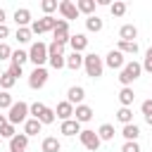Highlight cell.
<instances>
[{"instance_id": "cell-1", "label": "cell", "mask_w": 152, "mask_h": 152, "mask_svg": "<svg viewBox=\"0 0 152 152\" xmlns=\"http://www.w3.org/2000/svg\"><path fill=\"white\" fill-rule=\"evenodd\" d=\"M140 74H142V64H140V62H135V59L126 62V66L119 71V83H121V88H128L133 81L140 78Z\"/></svg>"}, {"instance_id": "cell-2", "label": "cell", "mask_w": 152, "mask_h": 152, "mask_svg": "<svg viewBox=\"0 0 152 152\" xmlns=\"http://www.w3.org/2000/svg\"><path fill=\"white\" fill-rule=\"evenodd\" d=\"M83 69H86V74H88L90 78H100L102 71H104V62H102L100 55L88 52V55H83Z\"/></svg>"}, {"instance_id": "cell-3", "label": "cell", "mask_w": 152, "mask_h": 152, "mask_svg": "<svg viewBox=\"0 0 152 152\" xmlns=\"http://www.w3.org/2000/svg\"><path fill=\"white\" fill-rule=\"evenodd\" d=\"M28 114H31V119H38L43 126L45 124H52L55 119H57V114H55V109H50V107H45L43 102H33L31 107H28Z\"/></svg>"}, {"instance_id": "cell-4", "label": "cell", "mask_w": 152, "mask_h": 152, "mask_svg": "<svg viewBox=\"0 0 152 152\" xmlns=\"http://www.w3.org/2000/svg\"><path fill=\"white\" fill-rule=\"evenodd\" d=\"M28 107L31 104H26V102H14L12 107H10V114H7V121L12 124V126H17V124H26V116H28Z\"/></svg>"}, {"instance_id": "cell-5", "label": "cell", "mask_w": 152, "mask_h": 152, "mask_svg": "<svg viewBox=\"0 0 152 152\" xmlns=\"http://www.w3.org/2000/svg\"><path fill=\"white\" fill-rule=\"evenodd\" d=\"M48 59H50V55H48V45L40 43V40L33 43L31 50H28V62H33V66H43Z\"/></svg>"}, {"instance_id": "cell-6", "label": "cell", "mask_w": 152, "mask_h": 152, "mask_svg": "<svg viewBox=\"0 0 152 152\" xmlns=\"http://www.w3.org/2000/svg\"><path fill=\"white\" fill-rule=\"evenodd\" d=\"M78 140H81V145L86 147V150H90V152H97L100 150V135H97V131H90V128H83L81 133H78Z\"/></svg>"}, {"instance_id": "cell-7", "label": "cell", "mask_w": 152, "mask_h": 152, "mask_svg": "<svg viewBox=\"0 0 152 152\" xmlns=\"http://www.w3.org/2000/svg\"><path fill=\"white\" fill-rule=\"evenodd\" d=\"M55 26H57V19H55V17H40V19H36V21L31 24V33L40 36V33L55 31Z\"/></svg>"}, {"instance_id": "cell-8", "label": "cell", "mask_w": 152, "mask_h": 152, "mask_svg": "<svg viewBox=\"0 0 152 152\" xmlns=\"http://www.w3.org/2000/svg\"><path fill=\"white\" fill-rule=\"evenodd\" d=\"M48 83V69L45 66H33V71L28 74V86L33 90H40Z\"/></svg>"}, {"instance_id": "cell-9", "label": "cell", "mask_w": 152, "mask_h": 152, "mask_svg": "<svg viewBox=\"0 0 152 152\" xmlns=\"http://www.w3.org/2000/svg\"><path fill=\"white\" fill-rule=\"evenodd\" d=\"M69 38H71V33H69V21H66V19H57V26H55V31H52V40L69 45Z\"/></svg>"}, {"instance_id": "cell-10", "label": "cell", "mask_w": 152, "mask_h": 152, "mask_svg": "<svg viewBox=\"0 0 152 152\" xmlns=\"http://www.w3.org/2000/svg\"><path fill=\"white\" fill-rule=\"evenodd\" d=\"M104 66H109V69H124L126 66V55L124 52H119V50H109L107 52V57H104Z\"/></svg>"}, {"instance_id": "cell-11", "label": "cell", "mask_w": 152, "mask_h": 152, "mask_svg": "<svg viewBox=\"0 0 152 152\" xmlns=\"http://www.w3.org/2000/svg\"><path fill=\"white\" fill-rule=\"evenodd\" d=\"M59 14L69 21V19H76L81 12H78V7H76L71 0H62V2H59Z\"/></svg>"}, {"instance_id": "cell-12", "label": "cell", "mask_w": 152, "mask_h": 152, "mask_svg": "<svg viewBox=\"0 0 152 152\" xmlns=\"http://www.w3.org/2000/svg\"><path fill=\"white\" fill-rule=\"evenodd\" d=\"M74 109H76V107H74L71 102H66V100H64V102H59V104H57L55 114H57V119H59V121H69V119H74Z\"/></svg>"}, {"instance_id": "cell-13", "label": "cell", "mask_w": 152, "mask_h": 152, "mask_svg": "<svg viewBox=\"0 0 152 152\" xmlns=\"http://www.w3.org/2000/svg\"><path fill=\"white\" fill-rule=\"evenodd\" d=\"M26 147H28V135L26 133H17L10 140V152H26Z\"/></svg>"}, {"instance_id": "cell-14", "label": "cell", "mask_w": 152, "mask_h": 152, "mask_svg": "<svg viewBox=\"0 0 152 152\" xmlns=\"http://www.w3.org/2000/svg\"><path fill=\"white\" fill-rule=\"evenodd\" d=\"M83 97H86V90L81 88V86H71L69 90H66V102H71V104H83Z\"/></svg>"}, {"instance_id": "cell-15", "label": "cell", "mask_w": 152, "mask_h": 152, "mask_svg": "<svg viewBox=\"0 0 152 152\" xmlns=\"http://www.w3.org/2000/svg\"><path fill=\"white\" fill-rule=\"evenodd\" d=\"M83 128H81V124L76 121V119H69V121H62V126H59V133L62 135H66V138H71V135H76V133H81Z\"/></svg>"}, {"instance_id": "cell-16", "label": "cell", "mask_w": 152, "mask_h": 152, "mask_svg": "<svg viewBox=\"0 0 152 152\" xmlns=\"http://www.w3.org/2000/svg\"><path fill=\"white\" fill-rule=\"evenodd\" d=\"M14 21H17V28H21V26H31V24H33V19H31V10L19 7V10L14 12Z\"/></svg>"}, {"instance_id": "cell-17", "label": "cell", "mask_w": 152, "mask_h": 152, "mask_svg": "<svg viewBox=\"0 0 152 152\" xmlns=\"http://www.w3.org/2000/svg\"><path fill=\"white\" fill-rule=\"evenodd\" d=\"M69 45H71V52H83V50L88 48V38H86V33H76V36H71V38H69Z\"/></svg>"}, {"instance_id": "cell-18", "label": "cell", "mask_w": 152, "mask_h": 152, "mask_svg": "<svg viewBox=\"0 0 152 152\" xmlns=\"http://www.w3.org/2000/svg\"><path fill=\"white\" fill-rule=\"evenodd\" d=\"M74 119H76L78 124L90 121V119H93V107H88V104H78V107L74 109Z\"/></svg>"}, {"instance_id": "cell-19", "label": "cell", "mask_w": 152, "mask_h": 152, "mask_svg": "<svg viewBox=\"0 0 152 152\" xmlns=\"http://www.w3.org/2000/svg\"><path fill=\"white\" fill-rule=\"evenodd\" d=\"M40 150H43V152H59V150H62V142H59L55 135H48V138H43Z\"/></svg>"}, {"instance_id": "cell-20", "label": "cell", "mask_w": 152, "mask_h": 152, "mask_svg": "<svg viewBox=\"0 0 152 152\" xmlns=\"http://www.w3.org/2000/svg\"><path fill=\"white\" fill-rule=\"evenodd\" d=\"M138 38V28L133 24H124L119 28V40H135Z\"/></svg>"}, {"instance_id": "cell-21", "label": "cell", "mask_w": 152, "mask_h": 152, "mask_svg": "<svg viewBox=\"0 0 152 152\" xmlns=\"http://www.w3.org/2000/svg\"><path fill=\"white\" fill-rule=\"evenodd\" d=\"M116 50L119 52H124V55H138V40H119V45H116Z\"/></svg>"}, {"instance_id": "cell-22", "label": "cell", "mask_w": 152, "mask_h": 152, "mask_svg": "<svg viewBox=\"0 0 152 152\" xmlns=\"http://www.w3.org/2000/svg\"><path fill=\"white\" fill-rule=\"evenodd\" d=\"M102 26H104V21H102L97 14H93V17H86V28H88L90 33H100V31H102Z\"/></svg>"}, {"instance_id": "cell-23", "label": "cell", "mask_w": 152, "mask_h": 152, "mask_svg": "<svg viewBox=\"0 0 152 152\" xmlns=\"http://www.w3.org/2000/svg\"><path fill=\"white\" fill-rule=\"evenodd\" d=\"M81 66H83V55H81V52H71V55H66V69L78 71Z\"/></svg>"}, {"instance_id": "cell-24", "label": "cell", "mask_w": 152, "mask_h": 152, "mask_svg": "<svg viewBox=\"0 0 152 152\" xmlns=\"http://www.w3.org/2000/svg\"><path fill=\"white\" fill-rule=\"evenodd\" d=\"M133 100H135V93H133V88H131V86L119 90V102H121V107H131V104H133Z\"/></svg>"}, {"instance_id": "cell-25", "label": "cell", "mask_w": 152, "mask_h": 152, "mask_svg": "<svg viewBox=\"0 0 152 152\" xmlns=\"http://www.w3.org/2000/svg\"><path fill=\"white\" fill-rule=\"evenodd\" d=\"M95 5H97L95 0H78V2H76L78 12L86 14V17H93V14H95Z\"/></svg>"}, {"instance_id": "cell-26", "label": "cell", "mask_w": 152, "mask_h": 152, "mask_svg": "<svg viewBox=\"0 0 152 152\" xmlns=\"http://www.w3.org/2000/svg\"><path fill=\"white\" fill-rule=\"evenodd\" d=\"M40 128H43V124H40L38 119H26V124H24V133H26L28 138H31V135H38Z\"/></svg>"}, {"instance_id": "cell-27", "label": "cell", "mask_w": 152, "mask_h": 152, "mask_svg": "<svg viewBox=\"0 0 152 152\" xmlns=\"http://www.w3.org/2000/svg\"><path fill=\"white\" fill-rule=\"evenodd\" d=\"M121 135L126 138V142H131V140H138V135H140V128H138L135 124H126V126L121 128Z\"/></svg>"}, {"instance_id": "cell-28", "label": "cell", "mask_w": 152, "mask_h": 152, "mask_svg": "<svg viewBox=\"0 0 152 152\" xmlns=\"http://www.w3.org/2000/svg\"><path fill=\"white\" fill-rule=\"evenodd\" d=\"M97 135H100V140H114V126L112 124H102L100 128H97Z\"/></svg>"}, {"instance_id": "cell-29", "label": "cell", "mask_w": 152, "mask_h": 152, "mask_svg": "<svg viewBox=\"0 0 152 152\" xmlns=\"http://www.w3.org/2000/svg\"><path fill=\"white\" fill-rule=\"evenodd\" d=\"M64 43H57V40H52L50 45H48V55L50 57H64Z\"/></svg>"}, {"instance_id": "cell-30", "label": "cell", "mask_w": 152, "mask_h": 152, "mask_svg": "<svg viewBox=\"0 0 152 152\" xmlns=\"http://www.w3.org/2000/svg\"><path fill=\"white\" fill-rule=\"evenodd\" d=\"M17 83V78L10 74V71H2V76H0V90H7L10 93V88Z\"/></svg>"}, {"instance_id": "cell-31", "label": "cell", "mask_w": 152, "mask_h": 152, "mask_svg": "<svg viewBox=\"0 0 152 152\" xmlns=\"http://www.w3.org/2000/svg\"><path fill=\"white\" fill-rule=\"evenodd\" d=\"M31 26H21V28H17V33H14V38L19 40V43H31Z\"/></svg>"}, {"instance_id": "cell-32", "label": "cell", "mask_w": 152, "mask_h": 152, "mask_svg": "<svg viewBox=\"0 0 152 152\" xmlns=\"http://www.w3.org/2000/svg\"><path fill=\"white\" fill-rule=\"evenodd\" d=\"M116 119L126 126V124H133V112H131V107H121L119 112H116Z\"/></svg>"}, {"instance_id": "cell-33", "label": "cell", "mask_w": 152, "mask_h": 152, "mask_svg": "<svg viewBox=\"0 0 152 152\" xmlns=\"http://www.w3.org/2000/svg\"><path fill=\"white\" fill-rule=\"evenodd\" d=\"M40 10L45 12V17H52V12L59 10V2H57V0H43V2H40Z\"/></svg>"}, {"instance_id": "cell-34", "label": "cell", "mask_w": 152, "mask_h": 152, "mask_svg": "<svg viewBox=\"0 0 152 152\" xmlns=\"http://www.w3.org/2000/svg\"><path fill=\"white\" fill-rule=\"evenodd\" d=\"M24 62H28V52H26V50H14V52H12V64L24 66Z\"/></svg>"}, {"instance_id": "cell-35", "label": "cell", "mask_w": 152, "mask_h": 152, "mask_svg": "<svg viewBox=\"0 0 152 152\" xmlns=\"http://www.w3.org/2000/svg\"><path fill=\"white\" fill-rule=\"evenodd\" d=\"M109 12H112V17H124L126 14V2H112Z\"/></svg>"}, {"instance_id": "cell-36", "label": "cell", "mask_w": 152, "mask_h": 152, "mask_svg": "<svg viewBox=\"0 0 152 152\" xmlns=\"http://www.w3.org/2000/svg\"><path fill=\"white\" fill-rule=\"evenodd\" d=\"M14 104V100H12V95L7 93V90H0V109H10Z\"/></svg>"}, {"instance_id": "cell-37", "label": "cell", "mask_w": 152, "mask_h": 152, "mask_svg": "<svg viewBox=\"0 0 152 152\" xmlns=\"http://www.w3.org/2000/svg\"><path fill=\"white\" fill-rule=\"evenodd\" d=\"M14 135H17V131H14V126H12L10 121H7V124H5L2 128H0V138H7V140H12Z\"/></svg>"}, {"instance_id": "cell-38", "label": "cell", "mask_w": 152, "mask_h": 152, "mask_svg": "<svg viewBox=\"0 0 152 152\" xmlns=\"http://www.w3.org/2000/svg\"><path fill=\"white\" fill-rule=\"evenodd\" d=\"M48 62H50V66H52V69H57V71H59V69H64V66H66V55H64V57H50Z\"/></svg>"}, {"instance_id": "cell-39", "label": "cell", "mask_w": 152, "mask_h": 152, "mask_svg": "<svg viewBox=\"0 0 152 152\" xmlns=\"http://www.w3.org/2000/svg\"><path fill=\"white\" fill-rule=\"evenodd\" d=\"M12 52H14V50H12L7 43H0V62H2V59H12Z\"/></svg>"}, {"instance_id": "cell-40", "label": "cell", "mask_w": 152, "mask_h": 152, "mask_svg": "<svg viewBox=\"0 0 152 152\" xmlns=\"http://www.w3.org/2000/svg\"><path fill=\"white\" fill-rule=\"evenodd\" d=\"M142 71H147V74H152V48L145 52V59H142Z\"/></svg>"}, {"instance_id": "cell-41", "label": "cell", "mask_w": 152, "mask_h": 152, "mask_svg": "<svg viewBox=\"0 0 152 152\" xmlns=\"http://www.w3.org/2000/svg\"><path fill=\"white\" fill-rule=\"evenodd\" d=\"M121 152H140V145H138V140H131V142H124V147H121Z\"/></svg>"}, {"instance_id": "cell-42", "label": "cell", "mask_w": 152, "mask_h": 152, "mask_svg": "<svg viewBox=\"0 0 152 152\" xmlns=\"http://www.w3.org/2000/svg\"><path fill=\"white\" fill-rule=\"evenodd\" d=\"M7 71H10V74H12L14 78H19V76H24V69H21L19 64H10V69H7Z\"/></svg>"}, {"instance_id": "cell-43", "label": "cell", "mask_w": 152, "mask_h": 152, "mask_svg": "<svg viewBox=\"0 0 152 152\" xmlns=\"http://www.w3.org/2000/svg\"><path fill=\"white\" fill-rule=\"evenodd\" d=\"M140 112H142L145 116H150V114H152V100H142V104H140Z\"/></svg>"}, {"instance_id": "cell-44", "label": "cell", "mask_w": 152, "mask_h": 152, "mask_svg": "<svg viewBox=\"0 0 152 152\" xmlns=\"http://www.w3.org/2000/svg\"><path fill=\"white\" fill-rule=\"evenodd\" d=\"M7 36H10V26H7V24H2V26H0V40H2V38H7Z\"/></svg>"}, {"instance_id": "cell-45", "label": "cell", "mask_w": 152, "mask_h": 152, "mask_svg": "<svg viewBox=\"0 0 152 152\" xmlns=\"http://www.w3.org/2000/svg\"><path fill=\"white\" fill-rule=\"evenodd\" d=\"M5 17H7V14H5V10H2V7H0V26H2V24H5Z\"/></svg>"}, {"instance_id": "cell-46", "label": "cell", "mask_w": 152, "mask_h": 152, "mask_svg": "<svg viewBox=\"0 0 152 152\" xmlns=\"http://www.w3.org/2000/svg\"><path fill=\"white\" fill-rule=\"evenodd\" d=\"M5 124H7V116H5V114H0V128H2Z\"/></svg>"}, {"instance_id": "cell-47", "label": "cell", "mask_w": 152, "mask_h": 152, "mask_svg": "<svg viewBox=\"0 0 152 152\" xmlns=\"http://www.w3.org/2000/svg\"><path fill=\"white\" fill-rule=\"evenodd\" d=\"M145 121H147V124L152 126V114H150V116H145Z\"/></svg>"}, {"instance_id": "cell-48", "label": "cell", "mask_w": 152, "mask_h": 152, "mask_svg": "<svg viewBox=\"0 0 152 152\" xmlns=\"http://www.w3.org/2000/svg\"><path fill=\"white\" fill-rule=\"evenodd\" d=\"M0 76H2V69H0Z\"/></svg>"}, {"instance_id": "cell-49", "label": "cell", "mask_w": 152, "mask_h": 152, "mask_svg": "<svg viewBox=\"0 0 152 152\" xmlns=\"http://www.w3.org/2000/svg\"><path fill=\"white\" fill-rule=\"evenodd\" d=\"M0 140H2V138H0Z\"/></svg>"}]
</instances>
